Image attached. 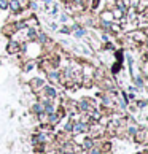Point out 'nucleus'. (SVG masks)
I'll use <instances>...</instances> for the list:
<instances>
[{
    "instance_id": "obj_1",
    "label": "nucleus",
    "mask_w": 148,
    "mask_h": 154,
    "mask_svg": "<svg viewBox=\"0 0 148 154\" xmlns=\"http://www.w3.org/2000/svg\"><path fill=\"white\" fill-rule=\"evenodd\" d=\"M88 125L86 122H81V121H73V127H72V135H81L84 132H88Z\"/></svg>"
},
{
    "instance_id": "obj_2",
    "label": "nucleus",
    "mask_w": 148,
    "mask_h": 154,
    "mask_svg": "<svg viewBox=\"0 0 148 154\" xmlns=\"http://www.w3.org/2000/svg\"><path fill=\"white\" fill-rule=\"evenodd\" d=\"M132 137H134L135 143L143 145L145 141H146V129H145V127H140V129H137V130H135V134H134Z\"/></svg>"
},
{
    "instance_id": "obj_3",
    "label": "nucleus",
    "mask_w": 148,
    "mask_h": 154,
    "mask_svg": "<svg viewBox=\"0 0 148 154\" xmlns=\"http://www.w3.org/2000/svg\"><path fill=\"white\" fill-rule=\"evenodd\" d=\"M43 92V95L46 97V99H51V100H54L56 97H58V91H56L53 86H46V84H45V86L40 89Z\"/></svg>"
},
{
    "instance_id": "obj_4",
    "label": "nucleus",
    "mask_w": 148,
    "mask_h": 154,
    "mask_svg": "<svg viewBox=\"0 0 148 154\" xmlns=\"http://www.w3.org/2000/svg\"><path fill=\"white\" fill-rule=\"evenodd\" d=\"M19 42L18 40H10L8 45H7V51H8V54H16V53H19Z\"/></svg>"
},
{
    "instance_id": "obj_5",
    "label": "nucleus",
    "mask_w": 148,
    "mask_h": 154,
    "mask_svg": "<svg viewBox=\"0 0 148 154\" xmlns=\"http://www.w3.org/2000/svg\"><path fill=\"white\" fill-rule=\"evenodd\" d=\"M93 146H96V138H91V137H88V138H84L81 141V149L84 151H89Z\"/></svg>"
},
{
    "instance_id": "obj_6",
    "label": "nucleus",
    "mask_w": 148,
    "mask_h": 154,
    "mask_svg": "<svg viewBox=\"0 0 148 154\" xmlns=\"http://www.w3.org/2000/svg\"><path fill=\"white\" fill-rule=\"evenodd\" d=\"M46 76H48V81H51V83H59L61 73H59L58 70H48Z\"/></svg>"
},
{
    "instance_id": "obj_7",
    "label": "nucleus",
    "mask_w": 148,
    "mask_h": 154,
    "mask_svg": "<svg viewBox=\"0 0 148 154\" xmlns=\"http://www.w3.org/2000/svg\"><path fill=\"white\" fill-rule=\"evenodd\" d=\"M8 8L13 11V13H19V11L22 10L21 3L18 2V0H8Z\"/></svg>"
},
{
    "instance_id": "obj_8",
    "label": "nucleus",
    "mask_w": 148,
    "mask_h": 154,
    "mask_svg": "<svg viewBox=\"0 0 148 154\" xmlns=\"http://www.w3.org/2000/svg\"><path fill=\"white\" fill-rule=\"evenodd\" d=\"M30 86H32L33 91H40V89L45 86V81H43L42 78H33L32 81H30Z\"/></svg>"
},
{
    "instance_id": "obj_9",
    "label": "nucleus",
    "mask_w": 148,
    "mask_h": 154,
    "mask_svg": "<svg viewBox=\"0 0 148 154\" xmlns=\"http://www.w3.org/2000/svg\"><path fill=\"white\" fill-rule=\"evenodd\" d=\"M32 113L33 115H40V113H43V105H42V102H35V103L32 105Z\"/></svg>"
},
{
    "instance_id": "obj_10",
    "label": "nucleus",
    "mask_w": 148,
    "mask_h": 154,
    "mask_svg": "<svg viewBox=\"0 0 148 154\" xmlns=\"http://www.w3.org/2000/svg\"><path fill=\"white\" fill-rule=\"evenodd\" d=\"M35 38H37L35 27H27V40H35Z\"/></svg>"
},
{
    "instance_id": "obj_11",
    "label": "nucleus",
    "mask_w": 148,
    "mask_h": 154,
    "mask_svg": "<svg viewBox=\"0 0 148 154\" xmlns=\"http://www.w3.org/2000/svg\"><path fill=\"white\" fill-rule=\"evenodd\" d=\"M112 18H116V19H123V16H124V13H123V11L121 10H119V8H113V11H112Z\"/></svg>"
},
{
    "instance_id": "obj_12",
    "label": "nucleus",
    "mask_w": 148,
    "mask_h": 154,
    "mask_svg": "<svg viewBox=\"0 0 148 154\" xmlns=\"http://www.w3.org/2000/svg\"><path fill=\"white\" fill-rule=\"evenodd\" d=\"M37 42L38 43H42V45H45V43H46L48 42V37H46V33H43V32H40V33H37Z\"/></svg>"
},
{
    "instance_id": "obj_13",
    "label": "nucleus",
    "mask_w": 148,
    "mask_h": 154,
    "mask_svg": "<svg viewBox=\"0 0 148 154\" xmlns=\"http://www.w3.org/2000/svg\"><path fill=\"white\" fill-rule=\"evenodd\" d=\"M134 83H135V86L137 88H143V79H142V76H134Z\"/></svg>"
},
{
    "instance_id": "obj_14",
    "label": "nucleus",
    "mask_w": 148,
    "mask_h": 154,
    "mask_svg": "<svg viewBox=\"0 0 148 154\" xmlns=\"http://www.w3.org/2000/svg\"><path fill=\"white\" fill-rule=\"evenodd\" d=\"M33 67H35V62H33V60H29V62H27V64H26V67L22 68V70H24V72H30Z\"/></svg>"
},
{
    "instance_id": "obj_15",
    "label": "nucleus",
    "mask_w": 148,
    "mask_h": 154,
    "mask_svg": "<svg viewBox=\"0 0 148 154\" xmlns=\"http://www.w3.org/2000/svg\"><path fill=\"white\" fill-rule=\"evenodd\" d=\"M84 35H86V30H84V29H75V37L77 38H81Z\"/></svg>"
},
{
    "instance_id": "obj_16",
    "label": "nucleus",
    "mask_w": 148,
    "mask_h": 154,
    "mask_svg": "<svg viewBox=\"0 0 148 154\" xmlns=\"http://www.w3.org/2000/svg\"><path fill=\"white\" fill-rule=\"evenodd\" d=\"M88 154H102V151H100L99 146H93V148L88 151Z\"/></svg>"
},
{
    "instance_id": "obj_17",
    "label": "nucleus",
    "mask_w": 148,
    "mask_h": 154,
    "mask_svg": "<svg viewBox=\"0 0 148 154\" xmlns=\"http://www.w3.org/2000/svg\"><path fill=\"white\" fill-rule=\"evenodd\" d=\"M72 127H73V121L69 119V122H67L65 127H64V132H72Z\"/></svg>"
},
{
    "instance_id": "obj_18",
    "label": "nucleus",
    "mask_w": 148,
    "mask_h": 154,
    "mask_svg": "<svg viewBox=\"0 0 148 154\" xmlns=\"http://www.w3.org/2000/svg\"><path fill=\"white\" fill-rule=\"evenodd\" d=\"M27 2H29V7L32 10H38V3L35 2V0H27Z\"/></svg>"
},
{
    "instance_id": "obj_19",
    "label": "nucleus",
    "mask_w": 148,
    "mask_h": 154,
    "mask_svg": "<svg viewBox=\"0 0 148 154\" xmlns=\"http://www.w3.org/2000/svg\"><path fill=\"white\" fill-rule=\"evenodd\" d=\"M58 11H59V5L56 3L54 7H53V11H51V14H53V16H56V14H58Z\"/></svg>"
},
{
    "instance_id": "obj_20",
    "label": "nucleus",
    "mask_w": 148,
    "mask_h": 154,
    "mask_svg": "<svg viewBox=\"0 0 148 154\" xmlns=\"http://www.w3.org/2000/svg\"><path fill=\"white\" fill-rule=\"evenodd\" d=\"M137 106H139V108H145V106H146V102H145V100H139V102H137Z\"/></svg>"
},
{
    "instance_id": "obj_21",
    "label": "nucleus",
    "mask_w": 148,
    "mask_h": 154,
    "mask_svg": "<svg viewBox=\"0 0 148 154\" xmlns=\"http://www.w3.org/2000/svg\"><path fill=\"white\" fill-rule=\"evenodd\" d=\"M53 2H54V0H43V3H45V8L48 10V8H49V5L53 3Z\"/></svg>"
},
{
    "instance_id": "obj_22",
    "label": "nucleus",
    "mask_w": 148,
    "mask_h": 154,
    "mask_svg": "<svg viewBox=\"0 0 148 154\" xmlns=\"http://www.w3.org/2000/svg\"><path fill=\"white\" fill-rule=\"evenodd\" d=\"M61 22H67V21H69V16H67V14H61Z\"/></svg>"
},
{
    "instance_id": "obj_23",
    "label": "nucleus",
    "mask_w": 148,
    "mask_h": 154,
    "mask_svg": "<svg viewBox=\"0 0 148 154\" xmlns=\"http://www.w3.org/2000/svg\"><path fill=\"white\" fill-rule=\"evenodd\" d=\"M93 8H96V7H97V5H99V2H100V0H93Z\"/></svg>"
},
{
    "instance_id": "obj_24",
    "label": "nucleus",
    "mask_w": 148,
    "mask_h": 154,
    "mask_svg": "<svg viewBox=\"0 0 148 154\" xmlns=\"http://www.w3.org/2000/svg\"><path fill=\"white\" fill-rule=\"evenodd\" d=\"M18 2H19V3H21V7H22V5H24V3H26V2H27V0H18Z\"/></svg>"
}]
</instances>
